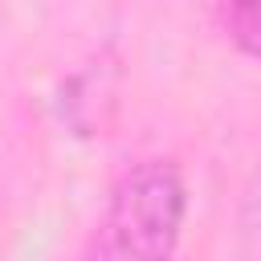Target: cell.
Returning <instances> with one entry per match:
<instances>
[{"label":"cell","instance_id":"cell-1","mask_svg":"<svg viewBox=\"0 0 261 261\" xmlns=\"http://www.w3.org/2000/svg\"><path fill=\"white\" fill-rule=\"evenodd\" d=\"M184 204L188 200L175 163L147 159L130 167L114 184L77 261H171Z\"/></svg>","mask_w":261,"mask_h":261},{"label":"cell","instance_id":"cell-2","mask_svg":"<svg viewBox=\"0 0 261 261\" xmlns=\"http://www.w3.org/2000/svg\"><path fill=\"white\" fill-rule=\"evenodd\" d=\"M228 8H232V24L241 29V37L261 49V0H228Z\"/></svg>","mask_w":261,"mask_h":261}]
</instances>
